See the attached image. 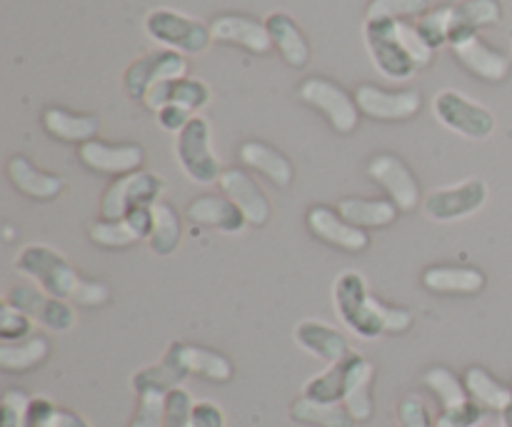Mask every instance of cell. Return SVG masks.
Listing matches in <instances>:
<instances>
[{"mask_svg": "<svg viewBox=\"0 0 512 427\" xmlns=\"http://www.w3.org/2000/svg\"><path fill=\"white\" fill-rule=\"evenodd\" d=\"M15 270L35 280L38 288L50 298L68 300L80 308H98L110 300L108 285L83 278L58 250L45 243L25 245L15 258Z\"/></svg>", "mask_w": 512, "mask_h": 427, "instance_id": "1", "label": "cell"}, {"mask_svg": "<svg viewBox=\"0 0 512 427\" xmlns=\"http://www.w3.org/2000/svg\"><path fill=\"white\" fill-rule=\"evenodd\" d=\"M335 313L345 328L363 340H378L385 335L383 300L370 295L368 283L358 270H345L335 278Z\"/></svg>", "mask_w": 512, "mask_h": 427, "instance_id": "2", "label": "cell"}, {"mask_svg": "<svg viewBox=\"0 0 512 427\" xmlns=\"http://www.w3.org/2000/svg\"><path fill=\"white\" fill-rule=\"evenodd\" d=\"M175 158L188 180L198 185L218 183L223 165L213 150V130L203 115H195L178 135H175Z\"/></svg>", "mask_w": 512, "mask_h": 427, "instance_id": "3", "label": "cell"}, {"mask_svg": "<svg viewBox=\"0 0 512 427\" xmlns=\"http://www.w3.org/2000/svg\"><path fill=\"white\" fill-rule=\"evenodd\" d=\"M145 33L150 40L180 55H198L213 43L210 25L170 8H155L145 15Z\"/></svg>", "mask_w": 512, "mask_h": 427, "instance_id": "4", "label": "cell"}, {"mask_svg": "<svg viewBox=\"0 0 512 427\" xmlns=\"http://www.w3.org/2000/svg\"><path fill=\"white\" fill-rule=\"evenodd\" d=\"M363 38L370 60H373L375 70H378L383 78L410 80L418 73V65H415V60L410 58V53L405 50L403 40H400L398 20H365Z\"/></svg>", "mask_w": 512, "mask_h": 427, "instance_id": "5", "label": "cell"}, {"mask_svg": "<svg viewBox=\"0 0 512 427\" xmlns=\"http://www.w3.org/2000/svg\"><path fill=\"white\" fill-rule=\"evenodd\" d=\"M488 195L490 190L485 180L468 178L458 185L430 190L423 198V213L433 223H460L480 213L488 203Z\"/></svg>", "mask_w": 512, "mask_h": 427, "instance_id": "6", "label": "cell"}, {"mask_svg": "<svg viewBox=\"0 0 512 427\" xmlns=\"http://www.w3.org/2000/svg\"><path fill=\"white\" fill-rule=\"evenodd\" d=\"M300 100L308 103L310 108H315L318 113H323L328 118V123L333 125L335 133L350 135L360 123V108L355 103V95H350L348 90L340 88L338 83L328 78H305L300 83L298 90Z\"/></svg>", "mask_w": 512, "mask_h": 427, "instance_id": "7", "label": "cell"}, {"mask_svg": "<svg viewBox=\"0 0 512 427\" xmlns=\"http://www.w3.org/2000/svg\"><path fill=\"white\" fill-rule=\"evenodd\" d=\"M433 113L440 125L468 140H485L495 133V115L458 90H443L435 95Z\"/></svg>", "mask_w": 512, "mask_h": 427, "instance_id": "8", "label": "cell"}, {"mask_svg": "<svg viewBox=\"0 0 512 427\" xmlns=\"http://www.w3.org/2000/svg\"><path fill=\"white\" fill-rule=\"evenodd\" d=\"M163 188V180L150 170H138V173L115 178L100 198V218L120 220L138 205H155Z\"/></svg>", "mask_w": 512, "mask_h": 427, "instance_id": "9", "label": "cell"}, {"mask_svg": "<svg viewBox=\"0 0 512 427\" xmlns=\"http://www.w3.org/2000/svg\"><path fill=\"white\" fill-rule=\"evenodd\" d=\"M178 78H188V60H185V55L175 53V50L163 48L130 63L128 70L123 73V88L128 98L145 100L150 88L165 83V80Z\"/></svg>", "mask_w": 512, "mask_h": 427, "instance_id": "10", "label": "cell"}, {"mask_svg": "<svg viewBox=\"0 0 512 427\" xmlns=\"http://www.w3.org/2000/svg\"><path fill=\"white\" fill-rule=\"evenodd\" d=\"M3 300L13 305V308H18L20 313L28 315V318H33V323H40L43 328L53 330V333H68L75 325L73 305L68 300L50 298L48 293H43L35 285H13V288L5 290Z\"/></svg>", "mask_w": 512, "mask_h": 427, "instance_id": "11", "label": "cell"}, {"mask_svg": "<svg viewBox=\"0 0 512 427\" xmlns=\"http://www.w3.org/2000/svg\"><path fill=\"white\" fill-rule=\"evenodd\" d=\"M353 95L360 108V115L373 120H385V123L410 120L423 108V95L413 88L385 90L380 85L363 83L355 88Z\"/></svg>", "mask_w": 512, "mask_h": 427, "instance_id": "12", "label": "cell"}, {"mask_svg": "<svg viewBox=\"0 0 512 427\" xmlns=\"http://www.w3.org/2000/svg\"><path fill=\"white\" fill-rule=\"evenodd\" d=\"M368 175L388 193V198L398 205L400 213H413L423 200L418 178L408 168V163L395 153H378L375 158H370Z\"/></svg>", "mask_w": 512, "mask_h": 427, "instance_id": "13", "label": "cell"}, {"mask_svg": "<svg viewBox=\"0 0 512 427\" xmlns=\"http://www.w3.org/2000/svg\"><path fill=\"white\" fill-rule=\"evenodd\" d=\"M78 160L93 173L123 178V175L143 170L145 150L138 143H105L95 138L80 145Z\"/></svg>", "mask_w": 512, "mask_h": 427, "instance_id": "14", "label": "cell"}, {"mask_svg": "<svg viewBox=\"0 0 512 427\" xmlns=\"http://www.w3.org/2000/svg\"><path fill=\"white\" fill-rule=\"evenodd\" d=\"M305 225L320 243L345 250V253H363L370 245V235L363 228H355L338 210L328 208V205H313L305 213Z\"/></svg>", "mask_w": 512, "mask_h": 427, "instance_id": "15", "label": "cell"}, {"mask_svg": "<svg viewBox=\"0 0 512 427\" xmlns=\"http://www.w3.org/2000/svg\"><path fill=\"white\" fill-rule=\"evenodd\" d=\"M450 50L458 58V63L463 65L468 73H473L475 78L488 80V83H503L508 80L512 63L503 50L493 48V45L485 43L478 35H465V38L453 40Z\"/></svg>", "mask_w": 512, "mask_h": 427, "instance_id": "16", "label": "cell"}, {"mask_svg": "<svg viewBox=\"0 0 512 427\" xmlns=\"http://www.w3.org/2000/svg\"><path fill=\"white\" fill-rule=\"evenodd\" d=\"M218 185L220 190H223L225 198H230L235 205H238V210L245 215L248 225H255V228L268 225L270 215H273L268 195L263 193V188H260V185L245 173V170L225 168L223 175H220Z\"/></svg>", "mask_w": 512, "mask_h": 427, "instance_id": "17", "label": "cell"}, {"mask_svg": "<svg viewBox=\"0 0 512 427\" xmlns=\"http://www.w3.org/2000/svg\"><path fill=\"white\" fill-rule=\"evenodd\" d=\"M210 35L218 43L238 45V48L250 50L255 55H268L273 50V40H270L265 20L260 23L258 18L240 13H223L213 18L210 23Z\"/></svg>", "mask_w": 512, "mask_h": 427, "instance_id": "18", "label": "cell"}, {"mask_svg": "<svg viewBox=\"0 0 512 427\" xmlns=\"http://www.w3.org/2000/svg\"><path fill=\"white\" fill-rule=\"evenodd\" d=\"M420 283L435 295H478L488 285V278L473 265H430L420 275Z\"/></svg>", "mask_w": 512, "mask_h": 427, "instance_id": "19", "label": "cell"}, {"mask_svg": "<svg viewBox=\"0 0 512 427\" xmlns=\"http://www.w3.org/2000/svg\"><path fill=\"white\" fill-rule=\"evenodd\" d=\"M190 223L203 225V228L220 230V233L238 235L248 228V220L240 213L238 205L225 195H198L185 210Z\"/></svg>", "mask_w": 512, "mask_h": 427, "instance_id": "20", "label": "cell"}, {"mask_svg": "<svg viewBox=\"0 0 512 427\" xmlns=\"http://www.w3.org/2000/svg\"><path fill=\"white\" fill-rule=\"evenodd\" d=\"M5 173H8L10 185L20 195H25L30 200H40V203L55 200L65 190V180L60 175L35 168L25 155H13L8 160V165H5Z\"/></svg>", "mask_w": 512, "mask_h": 427, "instance_id": "21", "label": "cell"}, {"mask_svg": "<svg viewBox=\"0 0 512 427\" xmlns=\"http://www.w3.org/2000/svg\"><path fill=\"white\" fill-rule=\"evenodd\" d=\"M295 343L310 353L313 358L323 360L325 365H335L340 360L348 358L353 350H350L348 340L340 330H335L333 325L323 323V320H303V323L295 328Z\"/></svg>", "mask_w": 512, "mask_h": 427, "instance_id": "22", "label": "cell"}, {"mask_svg": "<svg viewBox=\"0 0 512 427\" xmlns=\"http://www.w3.org/2000/svg\"><path fill=\"white\" fill-rule=\"evenodd\" d=\"M238 158L245 168L260 173L265 180L278 185V188H290L293 185L295 168L288 160V155H283L273 145L263 143V140H245L238 148Z\"/></svg>", "mask_w": 512, "mask_h": 427, "instance_id": "23", "label": "cell"}, {"mask_svg": "<svg viewBox=\"0 0 512 427\" xmlns=\"http://www.w3.org/2000/svg\"><path fill=\"white\" fill-rule=\"evenodd\" d=\"M40 123H43L45 133L50 138L60 140V143H73L83 145L90 143V140L98 138L100 133V118L98 115L88 113H73V110L65 108H45L43 115H40Z\"/></svg>", "mask_w": 512, "mask_h": 427, "instance_id": "24", "label": "cell"}, {"mask_svg": "<svg viewBox=\"0 0 512 427\" xmlns=\"http://www.w3.org/2000/svg\"><path fill=\"white\" fill-rule=\"evenodd\" d=\"M173 350L188 378L195 375V378L210 380V383H230L233 380L235 365L228 355L190 343H173Z\"/></svg>", "mask_w": 512, "mask_h": 427, "instance_id": "25", "label": "cell"}, {"mask_svg": "<svg viewBox=\"0 0 512 427\" xmlns=\"http://www.w3.org/2000/svg\"><path fill=\"white\" fill-rule=\"evenodd\" d=\"M153 113H158L165 105H183L188 110H200L210 103V88L208 83L195 78H178V80H165L150 88V93L143 100Z\"/></svg>", "mask_w": 512, "mask_h": 427, "instance_id": "26", "label": "cell"}, {"mask_svg": "<svg viewBox=\"0 0 512 427\" xmlns=\"http://www.w3.org/2000/svg\"><path fill=\"white\" fill-rule=\"evenodd\" d=\"M265 28H268L270 40H273V48L283 55L290 68H305L308 65L310 45L305 40L303 30L298 28V23L288 13H270L265 18Z\"/></svg>", "mask_w": 512, "mask_h": 427, "instance_id": "27", "label": "cell"}, {"mask_svg": "<svg viewBox=\"0 0 512 427\" xmlns=\"http://www.w3.org/2000/svg\"><path fill=\"white\" fill-rule=\"evenodd\" d=\"M185 378H188V373L183 370V365H180L173 345H170V348L165 350V355L160 363L148 365V368L133 373V378H130V388H133L135 395H143V393L168 395L170 390L183 388Z\"/></svg>", "mask_w": 512, "mask_h": 427, "instance_id": "28", "label": "cell"}, {"mask_svg": "<svg viewBox=\"0 0 512 427\" xmlns=\"http://www.w3.org/2000/svg\"><path fill=\"white\" fill-rule=\"evenodd\" d=\"M358 360H360L358 353H350L348 358L340 360V363L328 365L325 373L313 375L303 388L305 398L318 400V403H343Z\"/></svg>", "mask_w": 512, "mask_h": 427, "instance_id": "29", "label": "cell"}, {"mask_svg": "<svg viewBox=\"0 0 512 427\" xmlns=\"http://www.w3.org/2000/svg\"><path fill=\"white\" fill-rule=\"evenodd\" d=\"M335 210L363 230L388 228L400 215V208L390 198H343Z\"/></svg>", "mask_w": 512, "mask_h": 427, "instance_id": "30", "label": "cell"}, {"mask_svg": "<svg viewBox=\"0 0 512 427\" xmlns=\"http://www.w3.org/2000/svg\"><path fill=\"white\" fill-rule=\"evenodd\" d=\"M463 383L468 388L470 400L480 405L483 410H490V413H505L508 405L512 403V388L510 385L500 383L493 373H488L480 365H473V368L465 370Z\"/></svg>", "mask_w": 512, "mask_h": 427, "instance_id": "31", "label": "cell"}, {"mask_svg": "<svg viewBox=\"0 0 512 427\" xmlns=\"http://www.w3.org/2000/svg\"><path fill=\"white\" fill-rule=\"evenodd\" d=\"M500 18H503V8L498 0H465V3L455 5L450 43L465 38V35H478L483 28L498 25Z\"/></svg>", "mask_w": 512, "mask_h": 427, "instance_id": "32", "label": "cell"}, {"mask_svg": "<svg viewBox=\"0 0 512 427\" xmlns=\"http://www.w3.org/2000/svg\"><path fill=\"white\" fill-rule=\"evenodd\" d=\"M183 243V220L180 213L165 200H158L153 205V233H150L148 245L155 255L168 258Z\"/></svg>", "mask_w": 512, "mask_h": 427, "instance_id": "33", "label": "cell"}, {"mask_svg": "<svg viewBox=\"0 0 512 427\" xmlns=\"http://www.w3.org/2000/svg\"><path fill=\"white\" fill-rule=\"evenodd\" d=\"M373 380H375V365L370 363L368 358L360 355L358 365H355L353 380H350V388L343 400V405L348 408V413L353 415L355 423H368V420H373V413H375Z\"/></svg>", "mask_w": 512, "mask_h": 427, "instance_id": "34", "label": "cell"}, {"mask_svg": "<svg viewBox=\"0 0 512 427\" xmlns=\"http://www.w3.org/2000/svg\"><path fill=\"white\" fill-rule=\"evenodd\" d=\"M50 343L43 335H30L20 343H3L0 345V368L5 373H28L48 360Z\"/></svg>", "mask_w": 512, "mask_h": 427, "instance_id": "35", "label": "cell"}, {"mask_svg": "<svg viewBox=\"0 0 512 427\" xmlns=\"http://www.w3.org/2000/svg\"><path fill=\"white\" fill-rule=\"evenodd\" d=\"M290 418H293L295 423L313 425V427H355L358 425L343 403H318V400H310V398H305V395H300V398L290 405Z\"/></svg>", "mask_w": 512, "mask_h": 427, "instance_id": "36", "label": "cell"}, {"mask_svg": "<svg viewBox=\"0 0 512 427\" xmlns=\"http://www.w3.org/2000/svg\"><path fill=\"white\" fill-rule=\"evenodd\" d=\"M423 385L435 395V400L440 403V408L450 410V408H458V405L468 403L470 395L468 388H465L463 380L448 368H430L425 370L423 375Z\"/></svg>", "mask_w": 512, "mask_h": 427, "instance_id": "37", "label": "cell"}, {"mask_svg": "<svg viewBox=\"0 0 512 427\" xmlns=\"http://www.w3.org/2000/svg\"><path fill=\"white\" fill-rule=\"evenodd\" d=\"M88 235L98 248H105V250H125L130 248V245L140 243V238L135 235V230L130 228V223L125 218L95 220V223L88 228Z\"/></svg>", "mask_w": 512, "mask_h": 427, "instance_id": "38", "label": "cell"}, {"mask_svg": "<svg viewBox=\"0 0 512 427\" xmlns=\"http://www.w3.org/2000/svg\"><path fill=\"white\" fill-rule=\"evenodd\" d=\"M455 5H440V8L428 10L423 18L415 20V30L420 38L430 45L433 50L445 48L450 45V25H453Z\"/></svg>", "mask_w": 512, "mask_h": 427, "instance_id": "39", "label": "cell"}, {"mask_svg": "<svg viewBox=\"0 0 512 427\" xmlns=\"http://www.w3.org/2000/svg\"><path fill=\"white\" fill-rule=\"evenodd\" d=\"M430 10V0H370L368 10H365V20L388 18V20H403L423 18Z\"/></svg>", "mask_w": 512, "mask_h": 427, "instance_id": "40", "label": "cell"}, {"mask_svg": "<svg viewBox=\"0 0 512 427\" xmlns=\"http://www.w3.org/2000/svg\"><path fill=\"white\" fill-rule=\"evenodd\" d=\"M30 395L25 390H8L0 400V427H25L28 423Z\"/></svg>", "mask_w": 512, "mask_h": 427, "instance_id": "41", "label": "cell"}, {"mask_svg": "<svg viewBox=\"0 0 512 427\" xmlns=\"http://www.w3.org/2000/svg\"><path fill=\"white\" fill-rule=\"evenodd\" d=\"M193 395L185 388H175L165 395V418L163 427H190V413H193Z\"/></svg>", "mask_w": 512, "mask_h": 427, "instance_id": "42", "label": "cell"}, {"mask_svg": "<svg viewBox=\"0 0 512 427\" xmlns=\"http://www.w3.org/2000/svg\"><path fill=\"white\" fill-rule=\"evenodd\" d=\"M30 330H33V318H28L3 300V305H0V338L5 343H15V340L30 338Z\"/></svg>", "mask_w": 512, "mask_h": 427, "instance_id": "43", "label": "cell"}, {"mask_svg": "<svg viewBox=\"0 0 512 427\" xmlns=\"http://www.w3.org/2000/svg\"><path fill=\"white\" fill-rule=\"evenodd\" d=\"M165 418V395L163 393H143L138 395V410L128 427H163Z\"/></svg>", "mask_w": 512, "mask_h": 427, "instance_id": "44", "label": "cell"}, {"mask_svg": "<svg viewBox=\"0 0 512 427\" xmlns=\"http://www.w3.org/2000/svg\"><path fill=\"white\" fill-rule=\"evenodd\" d=\"M485 413L488 410L480 408L475 400H468V403L458 405V408L440 410V415L435 418V427H478Z\"/></svg>", "mask_w": 512, "mask_h": 427, "instance_id": "45", "label": "cell"}, {"mask_svg": "<svg viewBox=\"0 0 512 427\" xmlns=\"http://www.w3.org/2000/svg\"><path fill=\"white\" fill-rule=\"evenodd\" d=\"M398 30H400V40H403V45H405V50L410 53V58L415 60L418 70L428 68V65L433 63L435 50L430 48V45L425 43L423 38H420V33L415 30V23H408V20H403V23H398Z\"/></svg>", "mask_w": 512, "mask_h": 427, "instance_id": "46", "label": "cell"}, {"mask_svg": "<svg viewBox=\"0 0 512 427\" xmlns=\"http://www.w3.org/2000/svg\"><path fill=\"white\" fill-rule=\"evenodd\" d=\"M398 425L400 427H435L428 408L418 395H405L398 403Z\"/></svg>", "mask_w": 512, "mask_h": 427, "instance_id": "47", "label": "cell"}, {"mask_svg": "<svg viewBox=\"0 0 512 427\" xmlns=\"http://www.w3.org/2000/svg\"><path fill=\"white\" fill-rule=\"evenodd\" d=\"M155 115H158L160 128L168 130V133H175V135H178L180 130H183L185 125L195 118L193 110L183 108V105H165V108H160Z\"/></svg>", "mask_w": 512, "mask_h": 427, "instance_id": "48", "label": "cell"}, {"mask_svg": "<svg viewBox=\"0 0 512 427\" xmlns=\"http://www.w3.org/2000/svg\"><path fill=\"white\" fill-rule=\"evenodd\" d=\"M383 323H385V335H403L413 328L415 318L410 310L383 303Z\"/></svg>", "mask_w": 512, "mask_h": 427, "instance_id": "49", "label": "cell"}, {"mask_svg": "<svg viewBox=\"0 0 512 427\" xmlns=\"http://www.w3.org/2000/svg\"><path fill=\"white\" fill-rule=\"evenodd\" d=\"M190 427H225V413L210 400H200L190 413Z\"/></svg>", "mask_w": 512, "mask_h": 427, "instance_id": "50", "label": "cell"}, {"mask_svg": "<svg viewBox=\"0 0 512 427\" xmlns=\"http://www.w3.org/2000/svg\"><path fill=\"white\" fill-rule=\"evenodd\" d=\"M55 408H58V405L50 398H30L28 423H25V427H48V420Z\"/></svg>", "mask_w": 512, "mask_h": 427, "instance_id": "51", "label": "cell"}, {"mask_svg": "<svg viewBox=\"0 0 512 427\" xmlns=\"http://www.w3.org/2000/svg\"><path fill=\"white\" fill-rule=\"evenodd\" d=\"M48 427H90L88 420L83 415L73 413L68 408H55L53 415H50Z\"/></svg>", "mask_w": 512, "mask_h": 427, "instance_id": "52", "label": "cell"}, {"mask_svg": "<svg viewBox=\"0 0 512 427\" xmlns=\"http://www.w3.org/2000/svg\"><path fill=\"white\" fill-rule=\"evenodd\" d=\"M503 415V427H512V403L508 405V410H505V413H500Z\"/></svg>", "mask_w": 512, "mask_h": 427, "instance_id": "53", "label": "cell"}, {"mask_svg": "<svg viewBox=\"0 0 512 427\" xmlns=\"http://www.w3.org/2000/svg\"><path fill=\"white\" fill-rule=\"evenodd\" d=\"M478 427H485V425H478Z\"/></svg>", "mask_w": 512, "mask_h": 427, "instance_id": "54", "label": "cell"}]
</instances>
